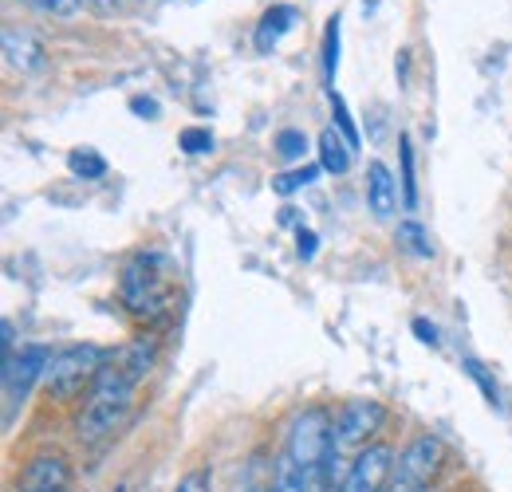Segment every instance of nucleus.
<instances>
[{"instance_id":"obj_24","label":"nucleus","mask_w":512,"mask_h":492,"mask_svg":"<svg viewBox=\"0 0 512 492\" xmlns=\"http://www.w3.org/2000/svg\"><path fill=\"white\" fill-rule=\"evenodd\" d=\"M174 492H213V473L209 469H190Z\"/></svg>"},{"instance_id":"obj_29","label":"nucleus","mask_w":512,"mask_h":492,"mask_svg":"<svg viewBox=\"0 0 512 492\" xmlns=\"http://www.w3.org/2000/svg\"><path fill=\"white\" fill-rule=\"evenodd\" d=\"M95 4H99V8H123L127 0H95Z\"/></svg>"},{"instance_id":"obj_12","label":"nucleus","mask_w":512,"mask_h":492,"mask_svg":"<svg viewBox=\"0 0 512 492\" xmlns=\"http://www.w3.org/2000/svg\"><path fill=\"white\" fill-rule=\"evenodd\" d=\"M4 56L20 71H40L48 63L44 60V44L32 40L28 32H16V28H4Z\"/></svg>"},{"instance_id":"obj_3","label":"nucleus","mask_w":512,"mask_h":492,"mask_svg":"<svg viewBox=\"0 0 512 492\" xmlns=\"http://www.w3.org/2000/svg\"><path fill=\"white\" fill-rule=\"evenodd\" d=\"M331 430L335 418L323 406H308L304 414H296L292 430H288V445L284 457L300 469V477L308 481L312 492L327 489V465H331Z\"/></svg>"},{"instance_id":"obj_14","label":"nucleus","mask_w":512,"mask_h":492,"mask_svg":"<svg viewBox=\"0 0 512 492\" xmlns=\"http://www.w3.org/2000/svg\"><path fill=\"white\" fill-rule=\"evenodd\" d=\"M67 170H71L75 178H83V182H95V178H103V174H107V162H103L95 150L79 146V150H71V154H67Z\"/></svg>"},{"instance_id":"obj_6","label":"nucleus","mask_w":512,"mask_h":492,"mask_svg":"<svg viewBox=\"0 0 512 492\" xmlns=\"http://www.w3.org/2000/svg\"><path fill=\"white\" fill-rule=\"evenodd\" d=\"M52 359H56V355H52V347H44V343H28V347H20V355H12V363L4 367V394H8L12 406L24 402L36 382H44Z\"/></svg>"},{"instance_id":"obj_4","label":"nucleus","mask_w":512,"mask_h":492,"mask_svg":"<svg viewBox=\"0 0 512 492\" xmlns=\"http://www.w3.org/2000/svg\"><path fill=\"white\" fill-rule=\"evenodd\" d=\"M107 359H111V355H107L103 347H91V343L56 351L52 367H48V374H44V386H48L56 398H75L87 382L99 378V370L107 367Z\"/></svg>"},{"instance_id":"obj_5","label":"nucleus","mask_w":512,"mask_h":492,"mask_svg":"<svg viewBox=\"0 0 512 492\" xmlns=\"http://www.w3.org/2000/svg\"><path fill=\"white\" fill-rule=\"evenodd\" d=\"M446 465V441L438 433H418L402 453H398V465H394V477L402 481H414V485H434V477L442 473Z\"/></svg>"},{"instance_id":"obj_7","label":"nucleus","mask_w":512,"mask_h":492,"mask_svg":"<svg viewBox=\"0 0 512 492\" xmlns=\"http://www.w3.org/2000/svg\"><path fill=\"white\" fill-rule=\"evenodd\" d=\"M390 481H394V449L390 445H371L351 461L339 492H386Z\"/></svg>"},{"instance_id":"obj_22","label":"nucleus","mask_w":512,"mask_h":492,"mask_svg":"<svg viewBox=\"0 0 512 492\" xmlns=\"http://www.w3.org/2000/svg\"><path fill=\"white\" fill-rule=\"evenodd\" d=\"M178 142H182L186 154H209V150H213V134H209L205 126H186Z\"/></svg>"},{"instance_id":"obj_16","label":"nucleus","mask_w":512,"mask_h":492,"mask_svg":"<svg viewBox=\"0 0 512 492\" xmlns=\"http://www.w3.org/2000/svg\"><path fill=\"white\" fill-rule=\"evenodd\" d=\"M323 166H296V170H288V174H280V178H272V189L280 193V197H288V193H296V189H304V185L320 182Z\"/></svg>"},{"instance_id":"obj_18","label":"nucleus","mask_w":512,"mask_h":492,"mask_svg":"<svg viewBox=\"0 0 512 492\" xmlns=\"http://www.w3.org/2000/svg\"><path fill=\"white\" fill-rule=\"evenodd\" d=\"M272 492H312V489H308V481L300 477V469H296L288 457H280V461H276V477H272Z\"/></svg>"},{"instance_id":"obj_30","label":"nucleus","mask_w":512,"mask_h":492,"mask_svg":"<svg viewBox=\"0 0 512 492\" xmlns=\"http://www.w3.org/2000/svg\"><path fill=\"white\" fill-rule=\"evenodd\" d=\"M249 492H272V489H260V485H253V489H249Z\"/></svg>"},{"instance_id":"obj_19","label":"nucleus","mask_w":512,"mask_h":492,"mask_svg":"<svg viewBox=\"0 0 512 492\" xmlns=\"http://www.w3.org/2000/svg\"><path fill=\"white\" fill-rule=\"evenodd\" d=\"M402 201H406V209L418 205V182H414V150H410V138H402Z\"/></svg>"},{"instance_id":"obj_23","label":"nucleus","mask_w":512,"mask_h":492,"mask_svg":"<svg viewBox=\"0 0 512 492\" xmlns=\"http://www.w3.org/2000/svg\"><path fill=\"white\" fill-rule=\"evenodd\" d=\"M465 374H469V378H473V382H477V386L485 390V398H489L493 406H501V390H497V382H493V378L485 374V367H481L477 359H465Z\"/></svg>"},{"instance_id":"obj_13","label":"nucleus","mask_w":512,"mask_h":492,"mask_svg":"<svg viewBox=\"0 0 512 492\" xmlns=\"http://www.w3.org/2000/svg\"><path fill=\"white\" fill-rule=\"evenodd\" d=\"M320 166L327 174H347L351 170V142L335 126H327L320 134Z\"/></svg>"},{"instance_id":"obj_25","label":"nucleus","mask_w":512,"mask_h":492,"mask_svg":"<svg viewBox=\"0 0 512 492\" xmlns=\"http://www.w3.org/2000/svg\"><path fill=\"white\" fill-rule=\"evenodd\" d=\"M24 4H32V8H40L48 16H75L83 0H24Z\"/></svg>"},{"instance_id":"obj_17","label":"nucleus","mask_w":512,"mask_h":492,"mask_svg":"<svg viewBox=\"0 0 512 492\" xmlns=\"http://www.w3.org/2000/svg\"><path fill=\"white\" fill-rule=\"evenodd\" d=\"M276 154H280L284 162H300V166H304L308 134H300V130H280V134H276Z\"/></svg>"},{"instance_id":"obj_27","label":"nucleus","mask_w":512,"mask_h":492,"mask_svg":"<svg viewBox=\"0 0 512 492\" xmlns=\"http://www.w3.org/2000/svg\"><path fill=\"white\" fill-rule=\"evenodd\" d=\"M414 335H418L426 347H438V343H442V339H438V327L426 323V319H414Z\"/></svg>"},{"instance_id":"obj_15","label":"nucleus","mask_w":512,"mask_h":492,"mask_svg":"<svg viewBox=\"0 0 512 492\" xmlns=\"http://www.w3.org/2000/svg\"><path fill=\"white\" fill-rule=\"evenodd\" d=\"M394 237H398V245L406 248L410 256H422V260H426V256H434V241H430V233H426L418 221H402Z\"/></svg>"},{"instance_id":"obj_1","label":"nucleus","mask_w":512,"mask_h":492,"mask_svg":"<svg viewBox=\"0 0 512 492\" xmlns=\"http://www.w3.org/2000/svg\"><path fill=\"white\" fill-rule=\"evenodd\" d=\"M154 367V343L138 339L123 351H115L107 359V367L99 370V378L91 382V398L79 414V437L83 441H107L111 433L127 422L130 402H134V390L138 382L150 374Z\"/></svg>"},{"instance_id":"obj_9","label":"nucleus","mask_w":512,"mask_h":492,"mask_svg":"<svg viewBox=\"0 0 512 492\" xmlns=\"http://www.w3.org/2000/svg\"><path fill=\"white\" fill-rule=\"evenodd\" d=\"M123 296H127V304H130L134 315H150L154 308H162V304H166L170 288H166V280H162V276H154V272L146 268V260H138L134 268H127Z\"/></svg>"},{"instance_id":"obj_20","label":"nucleus","mask_w":512,"mask_h":492,"mask_svg":"<svg viewBox=\"0 0 512 492\" xmlns=\"http://www.w3.org/2000/svg\"><path fill=\"white\" fill-rule=\"evenodd\" d=\"M327 103H331V115H335V130L351 142V150L359 146V130L351 123V115H347V103H343V95H335V91H327Z\"/></svg>"},{"instance_id":"obj_10","label":"nucleus","mask_w":512,"mask_h":492,"mask_svg":"<svg viewBox=\"0 0 512 492\" xmlns=\"http://www.w3.org/2000/svg\"><path fill=\"white\" fill-rule=\"evenodd\" d=\"M296 20H300V12H296L292 4H272V8L260 16V24H256V52H272V48L296 28Z\"/></svg>"},{"instance_id":"obj_26","label":"nucleus","mask_w":512,"mask_h":492,"mask_svg":"<svg viewBox=\"0 0 512 492\" xmlns=\"http://www.w3.org/2000/svg\"><path fill=\"white\" fill-rule=\"evenodd\" d=\"M130 111L142 115V119H158V103L146 99V95H134V99H130Z\"/></svg>"},{"instance_id":"obj_28","label":"nucleus","mask_w":512,"mask_h":492,"mask_svg":"<svg viewBox=\"0 0 512 492\" xmlns=\"http://www.w3.org/2000/svg\"><path fill=\"white\" fill-rule=\"evenodd\" d=\"M296 241H300V248H296V252H300V260H312V256H316V245H320V237H316L312 229H300V237H296Z\"/></svg>"},{"instance_id":"obj_2","label":"nucleus","mask_w":512,"mask_h":492,"mask_svg":"<svg viewBox=\"0 0 512 492\" xmlns=\"http://www.w3.org/2000/svg\"><path fill=\"white\" fill-rule=\"evenodd\" d=\"M386 406L375 398H355L335 414V430H331V465H327V489H343V477L351 469V461L371 449V437L383 430Z\"/></svg>"},{"instance_id":"obj_8","label":"nucleus","mask_w":512,"mask_h":492,"mask_svg":"<svg viewBox=\"0 0 512 492\" xmlns=\"http://www.w3.org/2000/svg\"><path fill=\"white\" fill-rule=\"evenodd\" d=\"M71 481H75V473H71L67 457H60V453H40V457H32L20 469L16 492H71Z\"/></svg>"},{"instance_id":"obj_21","label":"nucleus","mask_w":512,"mask_h":492,"mask_svg":"<svg viewBox=\"0 0 512 492\" xmlns=\"http://www.w3.org/2000/svg\"><path fill=\"white\" fill-rule=\"evenodd\" d=\"M335 67H339V16L327 20V36H323V75L335 79Z\"/></svg>"},{"instance_id":"obj_11","label":"nucleus","mask_w":512,"mask_h":492,"mask_svg":"<svg viewBox=\"0 0 512 492\" xmlns=\"http://www.w3.org/2000/svg\"><path fill=\"white\" fill-rule=\"evenodd\" d=\"M367 205H371V213L383 217V221L394 213V205H398V182H394V174L386 170V162H371V166H367Z\"/></svg>"}]
</instances>
